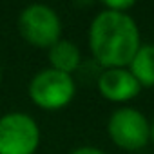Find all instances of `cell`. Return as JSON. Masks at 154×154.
<instances>
[{
  "label": "cell",
  "mask_w": 154,
  "mask_h": 154,
  "mask_svg": "<svg viewBox=\"0 0 154 154\" xmlns=\"http://www.w3.org/2000/svg\"><path fill=\"white\" fill-rule=\"evenodd\" d=\"M20 36L35 47H51L60 40L62 22L56 11L45 4H31L18 17Z\"/></svg>",
  "instance_id": "obj_4"
},
{
  "label": "cell",
  "mask_w": 154,
  "mask_h": 154,
  "mask_svg": "<svg viewBox=\"0 0 154 154\" xmlns=\"http://www.w3.org/2000/svg\"><path fill=\"white\" fill-rule=\"evenodd\" d=\"M140 45V29L129 13L102 9L93 18L89 47L96 62L105 69L129 65Z\"/></svg>",
  "instance_id": "obj_1"
},
{
  "label": "cell",
  "mask_w": 154,
  "mask_h": 154,
  "mask_svg": "<svg viewBox=\"0 0 154 154\" xmlns=\"http://www.w3.org/2000/svg\"><path fill=\"white\" fill-rule=\"evenodd\" d=\"M49 63H51V69H56L60 72H65V74L74 72L82 63V54L78 45L71 40L60 38L49 47Z\"/></svg>",
  "instance_id": "obj_7"
},
{
  "label": "cell",
  "mask_w": 154,
  "mask_h": 154,
  "mask_svg": "<svg viewBox=\"0 0 154 154\" xmlns=\"http://www.w3.org/2000/svg\"><path fill=\"white\" fill-rule=\"evenodd\" d=\"M76 93V85L71 74L60 72L56 69H42L29 82V98L35 105L56 111L65 107Z\"/></svg>",
  "instance_id": "obj_2"
},
{
  "label": "cell",
  "mask_w": 154,
  "mask_h": 154,
  "mask_svg": "<svg viewBox=\"0 0 154 154\" xmlns=\"http://www.w3.org/2000/svg\"><path fill=\"white\" fill-rule=\"evenodd\" d=\"M150 140L154 141V118H152V122H150Z\"/></svg>",
  "instance_id": "obj_11"
},
{
  "label": "cell",
  "mask_w": 154,
  "mask_h": 154,
  "mask_svg": "<svg viewBox=\"0 0 154 154\" xmlns=\"http://www.w3.org/2000/svg\"><path fill=\"white\" fill-rule=\"evenodd\" d=\"M132 6H134L132 0H109V2H105V9L122 11V13H127V9H131Z\"/></svg>",
  "instance_id": "obj_9"
},
{
  "label": "cell",
  "mask_w": 154,
  "mask_h": 154,
  "mask_svg": "<svg viewBox=\"0 0 154 154\" xmlns=\"http://www.w3.org/2000/svg\"><path fill=\"white\" fill-rule=\"evenodd\" d=\"M40 143V127L26 112L0 116V154H35Z\"/></svg>",
  "instance_id": "obj_3"
},
{
  "label": "cell",
  "mask_w": 154,
  "mask_h": 154,
  "mask_svg": "<svg viewBox=\"0 0 154 154\" xmlns=\"http://www.w3.org/2000/svg\"><path fill=\"white\" fill-rule=\"evenodd\" d=\"M98 89L107 100L125 102L134 98L141 85L127 67H109L98 74Z\"/></svg>",
  "instance_id": "obj_6"
},
{
  "label": "cell",
  "mask_w": 154,
  "mask_h": 154,
  "mask_svg": "<svg viewBox=\"0 0 154 154\" xmlns=\"http://www.w3.org/2000/svg\"><path fill=\"white\" fill-rule=\"evenodd\" d=\"M107 131L111 140L127 150L141 149L150 140V123L145 114L134 107H120L112 111Z\"/></svg>",
  "instance_id": "obj_5"
},
{
  "label": "cell",
  "mask_w": 154,
  "mask_h": 154,
  "mask_svg": "<svg viewBox=\"0 0 154 154\" xmlns=\"http://www.w3.org/2000/svg\"><path fill=\"white\" fill-rule=\"evenodd\" d=\"M71 154H105L102 149L98 147H91V145H84V147H78V149H74L71 150Z\"/></svg>",
  "instance_id": "obj_10"
},
{
  "label": "cell",
  "mask_w": 154,
  "mask_h": 154,
  "mask_svg": "<svg viewBox=\"0 0 154 154\" xmlns=\"http://www.w3.org/2000/svg\"><path fill=\"white\" fill-rule=\"evenodd\" d=\"M0 82H2V71H0Z\"/></svg>",
  "instance_id": "obj_12"
},
{
  "label": "cell",
  "mask_w": 154,
  "mask_h": 154,
  "mask_svg": "<svg viewBox=\"0 0 154 154\" xmlns=\"http://www.w3.org/2000/svg\"><path fill=\"white\" fill-rule=\"evenodd\" d=\"M131 72L140 82V85H154V42L152 44H141L131 60Z\"/></svg>",
  "instance_id": "obj_8"
}]
</instances>
